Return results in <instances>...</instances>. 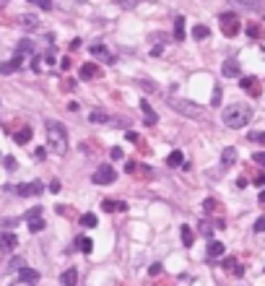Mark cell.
<instances>
[{"instance_id":"cell-1","label":"cell","mask_w":265,"mask_h":286,"mask_svg":"<svg viewBox=\"0 0 265 286\" xmlns=\"http://www.w3.org/2000/svg\"><path fill=\"white\" fill-rule=\"evenodd\" d=\"M221 120H224L226 127L239 130V127H245L249 120H252V109H249L247 104H229V107H224Z\"/></svg>"},{"instance_id":"cell-2","label":"cell","mask_w":265,"mask_h":286,"mask_svg":"<svg viewBox=\"0 0 265 286\" xmlns=\"http://www.w3.org/2000/svg\"><path fill=\"white\" fill-rule=\"evenodd\" d=\"M47 146H50V151L57 154V156H63L68 151V130L57 120H47Z\"/></svg>"},{"instance_id":"cell-3","label":"cell","mask_w":265,"mask_h":286,"mask_svg":"<svg viewBox=\"0 0 265 286\" xmlns=\"http://www.w3.org/2000/svg\"><path fill=\"white\" fill-rule=\"evenodd\" d=\"M166 104H169L177 115H185V117H193V120H203V117H206V109H203V107H198L195 102L179 99V96H169Z\"/></svg>"},{"instance_id":"cell-4","label":"cell","mask_w":265,"mask_h":286,"mask_svg":"<svg viewBox=\"0 0 265 286\" xmlns=\"http://www.w3.org/2000/svg\"><path fill=\"white\" fill-rule=\"evenodd\" d=\"M221 32H224V36H237L239 34V29H242V24H239V16L237 13H221Z\"/></svg>"},{"instance_id":"cell-5","label":"cell","mask_w":265,"mask_h":286,"mask_svg":"<svg viewBox=\"0 0 265 286\" xmlns=\"http://www.w3.org/2000/svg\"><path fill=\"white\" fill-rule=\"evenodd\" d=\"M115 179H117V172L112 169L109 164H102V167L91 175V182H94V185H112Z\"/></svg>"},{"instance_id":"cell-6","label":"cell","mask_w":265,"mask_h":286,"mask_svg":"<svg viewBox=\"0 0 265 286\" xmlns=\"http://www.w3.org/2000/svg\"><path fill=\"white\" fill-rule=\"evenodd\" d=\"M16 195H21V198H29V195H39L44 190V185L39 182V179H32V182H21L16 187H11Z\"/></svg>"},{"instance_id":"cell-7","label":"cell","mask_w":265,"mask_h":286,"mask_svg":"<svg viewBox=\"0 0 265 286\" xmlns=\"http://www.w3.org/2000/svg\"><path fill=\"white\" fill-rule=\"evenodd\" d=\"M88 52H91V55L96 57V60H102V63H107V65H112L115 63V52H109L107 47H104V44H91V47H88Z\"/></svg>"},{"instance_id":"cell-8","label":"cell","mask_w":265,"mask_h":286,"mask_svg":"<svg viewBox=\"0 0 265 286\" xmlns=\"http://www.w3.org/2000/svg\"><path fill=\"white\" fill-rule=\"evenodd\" d=\"M26 221H29V232H42L44 229V219H42V208H32L26 214Z\"/></svg>"},{"instance_id":"cell-9","label":"cell","mask_w":265,"mask_h":286,"mask_svg":"<svg viewBox=\"0 0 265 286\" xmlns=\"http://www.w3.org/2000/svg\"><path fill=\"white\" fill-rule=\"evenodd\" d=\"M16 245H18L16 234H11V232H0V250H3V252L16 250Z\"/></svg>"},{"instance_id":"cell-10","label":"cell","mask_w":265,"mask_h":286,"mask_svg":"<svg viewBox=\"0 0 265 286\" xmlns=\"http://www.w3.org/2000/svg\"><path fill=\"white\" fill-rule=\"evenodd\" d=\"M242 89L249 94V96H260V81H257L255 76H247L242 78Z\"/></svg>"},{"instance_id":"cell-11","label":"cell","mask_w":265,"mask_h":286,"mask_svg":"<svg viewBox=\"0 0 265 286\" xmlns=\"http://www.w3.org/2000/svg\"><path fill=\"white\" fill-rule=\"evenodd\" d=\"M221 76H224V78H237V76H239V63H237V60H224Z\"/></svg>"},{"instance_id":"cell-12","label":"cell","mask_w":265,"mask_h":286,"mask_svg":"<svg viewBox=\"0 0 265 286\" xmlns=\"http://www.w3.org/2000/svg\"><path fill=\"white\" fill-rule=\"evenodd\" d=\"M81 78L83 81H94L96 76H99V73H102V68L99 65H94V63H86V65H81Z\"/></svg>"},{"instance_id":"cell-13","label":"cell","mask_w":265,"mask_h":286,"mask_svg":"<svg viewBox=\"0 0 265 286\" xmlns=\"http://www.w3.org/2000/svg\"><path fill=\"white\" fill-rule=\"evenodd\" d=\"M21 60H24V55H16L13 60H8V63H3V65H0V73H3V76H11V73H16L18 68H21Z\"/></svg>"},{"instance_id":"cell-14","label":"cell","mask_w":265,"mask_h":286,"mask_svg":"<svg viewBox=\"0 0 265 286\" xmlns=\"http://www.w3.org/2000/svg\"><path fill=\"white\" fill-rule=\"evenodd\" d=\"M231 5H242V8H249V11H263V3L265 0H229Z\"/></svg>"},{"instance_id":"cell-15","label":"cell","mask_w":265,"mask_h":286,"mask_svg":"<svg viewBox=\"0 0 265 286\" xmlns=\"http://www.w3.org/2000/svg\"><path fill=\"white\" fill-rule=\"evenodd\" d=\"M224 252H226V247H224L221 242H216V239H211V245H208V258H211V260H218Z\"/></svg>"},{"instance_id":"cell-16","label":"cell","mask_w":265,"mask_h":286,"mask_svg":"<svg viewBox=\"0 0 265 286\" xmlns=\"http://www.w3.org/2000/svg\"><path fill=\"white\" fill-rule=\"evenodd\" d=\"M18 24L24 26V29H29V32H32V29H36V26H39V18H36L34 13H24V16L18 18Z\"/></svg>"},{"instance_id":"cell-17","label":"cell","mask_w":265,"mask_h":286,"mask_svg":"<svg viewBox=\"0 0 265 286\" xmlns=\"http://www.w3.org/2000/svg\"><path fill=\"white\" fill-rule=\"evenodd\" d=\"M60 281H63V286H75L78 284V270L75 268H68L63 276H60Z\"/></svg>"},{"instance_id":"cell-18","label":"cell","mask_w":265,"mask_h":286,"mask_svg":"<svg viewBox=\"0 0 265 286\" xmlns=\"http://www.w3.org/2000/svg\"><path fill=\"white\" fill-rule=\"evenodd\" d=\"M141 109H143V117H146V125H156V112L151 109V104L148 102H141Z\"/></svg>"},{"instance_id":"cell-19","label":"cell","mask_w":265,"mask_h":286,"mask_svg":"<svg viewBox=\"0 0 265 286\" xmlns=\"http://www.w3.org/2000/svg\"><path fill=\"white\" fill-rule=\"evenodd\" d=\"M237 161V148H224V154H221V164L224 167H231V164Z\"/></svg>"},{"instance_id":"cell-20","label":"cell","mask_w":265,"mask_h":286,"mask_svg":"<svg viewBox=\"0 0 265 286\" xmlns=\"http://www.w3.org/2000/svg\"><path fill=\"white\" fill-rule=\"evenodd\" d=\"M18 278H21V281L34 284V281H39V273H36V270H32V268H21V270H18Z\"/></svg>"},{"instance_id":"cell-21","label":"cell","mask_w":265,"mask_h":286,"mask_svg":"<svg viewBox=\"0 0 265 286\" xmlns=\"http://www.w3.org/2000/svg\"><path fill=\"white\" fill-rule=\"evenodd\" d=\"M52 5H60L65 11H75L78 5H83V0H52Z\"/></svg>"},{"instance_id":"cell-22","label":"cell","mask_w":265,"mask_h":286,"mask_svg":"<svg viewBox=\"0 0 265 286\" xmlns=\"http://www.w3.org/2000/svg\"><path fill=\"white\" fill-rule=\"evenodd\" d=\"M32 127H24V130H18L16 135H13V141H16L18 143V146H24V143H29V141H32Z\"/></svg>"},{"instance_id":"cell-23","label":"cell","mask_w":265,"mask_h":286,"mask_svg":"<svg viewBox=\"0 0 265 286\" xmlns=\"http://www.w3.org/2000/svg\"><path fill=\"white\" fill-rule=\"evenodd\" d=\"M174 39L177 42L185 39V18L182 16H177V21H174Z\"/></svg>"},{"instance_id":"cell-24","label":"cell","mask_w":265,"mask_h":286,"mask_svg":"<svg viewBox=\"0 0 265 286\" xmlns=\"http://www.w3.org/2000/svg\"><path fill=\"white\" fill-rule=\"evenodd\" d=\"M102 208L104 211H127V203H123V200H104Z\"/></svg>"},{"instance_id":"cell-25","label":"cell","mask_w":265,"mask_h":286,"mask_svg":"<svg viewBox=\"0 0 265 286\" xmlns=\"http://www.w3.org/2000/svg\"><path fill=\"white\" fill-rule=\"evenodd\" d=\"M32 52H34V42H29V39H21L18 42L16 55H32Z\"/></svg>"},{"instance_id":"cell-26","label":"cell","mask_w":265,"mask_h":286,"mask_svg":"<svg viewBox=\"0 0 265 286\" xmlns=\"http://www.w3.org/2000/svg\"><path fill=\"white\" fill-rule=\"evenodd\" d=\"M182 161H185L182 151H172L169 159H166V164H169V167H182Z\"/></svg>"},{"instance_id":"cell-27","label":"cell","mask_w":265,"mask_h":286,"mask_svg":"<svg viewBox=\"0 0 265 286\" xmlns=\"http://www.w3.org/2000/svg\"><path fill=\"white\" fill-rule=\"evenodd\" d=\"M179 234H182V242H185V247H193V242H195V234L187 227H182L179 229Z\"/></svg>"},{"instance_id":"cell-28","label":"cell","mask_w":265,"mask_h":286,"mask_svg":"<svg viewBox=\"0 0 265 286\" xmlns=\"http://www.w3.org/2000/svg\"><path fill=\"white\" fill-rule=\"evenodd\" d=\"M81 224H83L86 229H94V227H96V216H94V214H83V216H81Z\"/></svg>"},{"instance_id":"cell-29","label":"cell","mask_w":265,"mask_h":286,"mask_svg":"<svg viewBox=\"0 0 265 286\" xmlns=\"http://www.w3.org/2000/svg\"><path fill=\"white\" fill-rule=\"evenodd\" d=\"M78 247H81V252H86V255H88V252L94 250V242H91L88 237H81V239H78Z\"/></svg>"},{"instance_id":"cell-30","label":"cell","mask_w":265,"mask_h":286,"mask_svg":"<svg viewBox=\"0 0 265 286\" xmlns=\"http://www.w3.org/2000/svg\"><path fill=\"white\" fill-rule=\"evenodd\" d=\"M115 3L120 5V8H127V11H130V8H135V5H141L143 0H115Z\"/></svg>"},{"instance_id":"cell-31","label":"cell","mask_w":265,"mask_h":286,"mask_svg":"<svg viewBox=\"0 0 265 286\" xmlns=\"http://www.w3.org/2000/svg\"><path fill=\"white\" fill-rule=\"evenodd\" d=\"M88 120H91V123H107V115H104V112H99V109H94L91 115H88Z\"/></svg>"},{"instance_id":"cell-32","label":"cell","mask_w":265,"mask_h":286,"mask_svg":"<svg viewBox=\"0 0 265 286\" xmlns=\"http://www.w3.org/2000/svg\"><path fill=\"white\" fill-rule=\"evenodd\" d=\"M193 36H195V39H206V36H208V26H195Z\"/></svg>"},{"instance_id":"cell-33","label":"cell","mask_w":265,"mask_h":286,"mask_svg":"<svg viewBox=\"0 0 265 286\" xmlns=\"http://www.w3.org/2000/svg\"><path fill=\"white\" fill-rule=\"evenodd\" d=\"M247 141H252V143H265V133H249Z\"/></svg>"},{"instance_id":"cell-34","label":"cell","mask_w":265,"mask_h":286,"mask_svg":"<svg viewBox=\"0 0 265 286\" xmlns=\"http://www.w3.org/2000/svg\"><path fill=\"white\" fill-rule=\"evenodd\" d=\"M252 161L260 164V167H265V151H255V154H252Z\"/></svg>"},{"instance_id":"cell-35","label":"cell","mask_w":265,"mask_h":286,"mask_svg":"<svg viewBox=\"0 0 265 286\" xmlns=\"http://www.w3.org/2000/svg\"><path fill=\"white\" fill-rule=\"evenodd\" d=\"M109 156H112V159H123V148H120V146H115V148H109Z\"/></svg>"},{"instance_id":"cell-36","label":"cell","mask_w":265,"mask_h":286,"mask_svg":"<svg viewBox=\"0 0 265 286\" xmlns=\"http://www.w3.org/2000/svg\"><path fill=\"white\" fill-rule=\"evenodd\" d=\"M247 34L249 36H260V29H257V24H247Z\"/></svg>"},{"instance_id":"cell-37","label":"cell","mask_w":265,"mask_h":286,"mask_svg":"<svg viewBox=\"0 0 265 286\" xmlns=\"http://www.w3.org/2000/svg\"><path fill=\"white\" fill-rule=\"evenodd\" d=\"M11 268H13V270H21V268H24V260H21V258H13V260H11Z\"/></svg>"},{"instance_id":"cell-38","label":"cell","mask_w":265,"mask_h":286,"mask_svg":"<svg viewBox=\"0 0 265 286\" xmlns=\"http://www.w3.org/2000/svg\"><path fill=\"white\" fill-rule=\"evenodd\" d=\"M255 232H265V216H263V219H257V221H255Z\"/></svg>"},{"instance_id":"cell-39","label":"cell","mask_w":265,"mask_h":286,"mask_svg":"<svg viewBox=\"0 0 265 286\" xmlns=\"http://www.w3.org/2000/svg\"><path fill=\"white\" fill-rule=\"evenodd\" d=\"M141 86H146V91H148V94H154V91H156V86L151 84V81H141Z\"/></svg>"},{"instance_id":"cell-40","label":"cell","mask_w":265,"mask_h":286,"mask_svg":"<svg viewBox=\"0 0 265 286\" xmlns=\"http://www.w3.org/2000/svg\"><path fill=\"white\" fill-rule=\"evenodd\" d=\"M148 273H151V276H159V273H161V266H159V263H154V266L148 268Z\"/></svg>"},{"instance_id":"cell-41","label":"cell","mask_w":265,"mask_h":286,"mask_svg":"<svg viewBox=\"0 0 265 286\" xmlns=\"http://www.w3.org/2000/svg\"><path fill=\"white\" fill-rule=\"evenodd\" d=\"M161 52H164V44H156V47L151 50V55H154V57H159V55H161Z\"/></svg>"},{"instance_id":"cell-42","label":"cell","mask_w":265,"mask_h":286,"mask_svg":"<svg viewBox=\"0 0 265 286\" xmlns=\"http://www.w3.org/2000/svg\"><path fill=\"white\" fill-rule=\"evenodd\" d=\"M34 156H36V159L42 161V159H44V156H47V154H44V148H36V151H34Z\"/></svg>"},{"instance_id":"cell-43","label":"cell","mask_w":265,"mask_h":286,"mask_svg":"<svg viewBox=\"0 0 265 286\" xmlns=\"http://www.w3.org/2000/svg\"><path fill=\"white\" fill-rule=\"evenodd\" d=\"M50 190H52V193L60 190V182H57V179H52V182H50Z\"/></svg>"},{"instance_id":"cell-44","label":"cell","mask_w":265,"mask_h":286,"mask_svg":"<svg viewBox=\"0 0 265 286\" xmlns=\"http://www.w3.org/2000/svg\"><path fill=\"white\" fill-rule=\"evenodd\" d=\"M255 185H265V172H263V175H257V177H255Z\"/></svg>"},{"instance_id":"cell-45","label":"cell","mask_w":265,"mask_h":286,"mask_svg":"<svg viewBox=\"0 0 265 286\" xmlns=\"http://www.w3.org/2000/svg\"><path fill=\"white\" fill-rule=\"evenodd\" d=\"M218 102H221V91L216 89V91H213V104H218Z\"/></svg>"},{"instance_id":"cell-46","label":"cell","mask_w":265,"mask_h":286,"mask_svg":"<svg viewBox=\"0 0 265 286\" xmlns=\"http://www.w3.org/2000/svg\"><path fill=\"white\" fill-rule=\"evenodd\" d=\"M13 286H34V284H29V281H21V278H18V281L13 284Z\"/></svg>"},{"instance_id":"cell-47","label":"cell","mask_w":265,"mask_h":286,"mask_svg":"<svg viewBox=\"0 0 265 286\" xmlns=\"http://www.w3.org/2000/svg\"><path fill=\"white\" fill-rule=\"evenodd\" d=\"M260 203H265V193H260Z\"/></svg>"}]
</instances>
